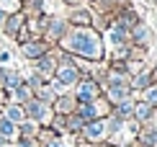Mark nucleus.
<instances>
[{
  "instance_id": "nucleus-1",
  "label": "nucleus",
  "mask_w": 157,
  "mask_h": 147,
  "mask_svg": "<svg viewBox=\"0 0 157 147\" xmlns=\"http://www.w3.org/2000/svg\"><path fill=\"white\" fill-rule=\"evenodd\" d=\"M57 44L72 57H82V59H90V62L103 59V39L90 26H70Z\"/></svg>"
},
{
  "instance_id": "nucleus-2",
  "label": "nucleus",
  "mask_w": 157,
  "mask_h": 147,
  "mask_svg": "<svg viewBox=\"0 0 157 147\" xmlns=\"http://www.w3.org/2000/svg\"><path fill=\"white\" fill-rule=\"evenodd\" d=\"M23 111H26V119H31V121H36V124H49L52 121V106L39 101L36 96H31L29 101L23 103Z\"/></svg>"
},
{
  "instance_id": "nucleus-3",
  "label": "nucleus",
  "mask_w": 157,
  "mask_h": 147,
  "mask_svg": "<svg viewBox=\"0 0 157 147\" xmlns=\"http://www.w3.org/2000/svg\"><path fill=\"white\" fill-rule=\"evenodd\" d=\"M101 96V85H98L95 77H80L75 85V101L77 103H88L93 98Z\"/></svg>"
},
{
  "instance_id": "nucleus-4",
  "label": "nucleus",
  "mask_w": 157,
  "mask_h": 147,
  "mask_svg": "<svg viewBox=\"0 0 157 147\" xmlns=\"http://www.w3.org/2000/svg\"><path fill=\"white\" fill-rule=\"evenodd\" d=\"M108 134L111 132H108L106 119H93V121H85V126H82V137L88 142H103Z\"/></svg>"
},
{
  "instance_id": "nucleus-5",
  "label": "nucleus",
  "mask_w": 157,
  "mask_h": 147,
  "mask_svg": "<svg viewBox=\"0 0 157 147\" xmlns=\"http://www.w3.org/2000/svg\"><path fill=\"white\" fill-rule=\"evenodd\" d=\"M67 29H70V23L64 21V18H47V26H44L41 39H47L49 44H57L64 36V31H67Z\"/></svg>"
},
{
  "instance_id": "nucleus-6",
  "label": "nucleus",
  "mask_w": 157,
  "mask_h": 147,
  "mask_svg": "<svg viewBox=\"0 0 157 147\" xmlns=\"http://www.w3.org/2000/svg\"><path fill=\"white\" fill-rule=\"evenodd\" d=\"M52 49V44L47 42V39H29V42H23L21 44V52H23V57H29V59H36V57H41V54H47V52Z\"/></svg>"
},
{
  "instance_id": "nucleus-7",
  "label": "nucleus",
  "mask_w": 157,
  "mask_h": 147,
  "mask_svg": "<svg viewBox=\"0 0 157 147\" xmlns=\"http://www.w3.org/2000/svg\"><path fill=\"white\" fill-rule=\"evenodd\" d=\"M23 23H26V16H23V10H16V13H10L8 18H5V23H3V31L8 36L16 39V34L23 29Z\"/></svg>"
},
{
  "instance_id": "nucleus-8",
  "label": "nucleus",
  "mask_w": 157,
  "mask_h": 147,
  "mask_svg": "<svg viewBox=\"0 0 157 147\" xmlns=\"http://www.w3.org/2000/svg\"><path fill=\"white\" fill-rule=\"evenodd\" d=\"M67 23H70V26H90V23H93V10H88V8H75V5H72V13H70Z\"/></svg>"
},
{
  "instance_id": "nucleus-9",
  "label": "nucleus",
  "mask_w": 157,
  "mask_h": 147,
  "mask_svg": "<svg viewBox=\"0 0 157 147\" xmlns=\"http://www.w3.org/2000/svg\"><path fill=\"white\" fill-rule=\"evenodd\" d=\"M52 103H54V113H62V116H67V113H72L77 109L75 96H57Z\"/></svg>"
},
{
  "instance_id": "nucleus-10",
  "label": "nucleus",
  "mask_w": 157,
  "mask_h": 147,
  "mask_svg": "<svg viewBox=\"0 0 157 147\" xmlns=\"http://www.w3.org/2000/svg\"><path fill=\"white\" fill-rule=\"evenodd\" d=\"M152 111H155V106H149L147 101H134V111H132V116L136 119V121H147V119L152 116Z\"/></svg>"
},
{
  "instance_id": "nucleus-11",
  "label": "nucleus",
  "mask_w": 157,
  "mask_h": 147,
  "mask_svg": "<svg viewBox=\"0 0 157 147\" xmlns=\"http://www.w3.org/2000/svg\"><path fill=\"white\" fill-rule=\"evenodd\" d=\"M5 119H10L13 124H21L23 119H26L23 103H8V106H5Z\"/></svg>"
},
{
  "instance_id": "nucleus-12",
  "label": "nucleus",
  "mask_w": 157,
  "mask_h": 147,
  "mask_svg": "<svg viewBox=\"0 0 157 147\" xmlns=\"http://www.w3.org/2000/svg\"><path fill=\"white\" fill-rule=\"evenodd\" d=\"M139 142L142 147H157V126H147L139 132Z\"/></svg>"
},
{
  "instance_id": "nucleus-13",
  "label": "nucleus",
  "mask_w": 157,
  "mask_h": 147,
  "mask_svg": "<svg viewBox=\"0 0 157 147\" xmlns=\"http://www.w3.org/2000/svg\"><path fill=\"white\" fill-rule=\"evenodd\" d=\"M129 85H132V90H144L147 85H152V77H149V72H136V75L129 80Z\"/></svg>"
},
{
  "instance_id": "nucleus-14",
  "label": "nucleus",
  "mask_w": 157,
  "mask_h": 147,
  "mask_svg": "<svg viewBox=\"0 0 157 147\" xmlns=\"http://www.w3.org/2000/svg\"><path fill=\"white\" fill-rule=\"evenodd\" d=\"M0 137H5V139H13V137H18V124H13L10 119L0 116Z\"/></svg>"
},
{
  "instance_id": "nucleus-15",
  "label": "nucleus",
  "mask_w": 157,
  "mask_h": 147,
  "mask_svg": "<svg viewBox=\"0 0 157 147\" xmlns=\"http://www.w3.org/2000/svg\"><path fill=\"white\" fill-rule=\"evenodd\" d=\"M21 8H23L21 0H0V10L8 13V16H10V13H16V10H21Z\"/></svg>"
},
{
  "instance_id": "nucleus-16",
  "label": "nucleus",
  "mask_w": 157,
  "mask_h": 147,
  "mask_svg": "<svg viewBox=\"0 0 157 147\" xmlns=\"http://www.w3.org/2000/svg\"><path fill=\"white\" fill-rule=\"evenodd\" d=\"M144 101L149 106H157V83H152V85H147V88H144Z\"/></svg>"
},
{
  "instance_id": "nucleus-17",
  "label": "nucleus",
  "mask_w": 157,
  "mask_h": 147,
  "mask_svg": "<svg viewBox=\"0 0 157 147\" xmlns=\"http://www.w3.org/2000/svg\"><path fill=\"white\" fill-rule=\"evenodd\" d=\"M149 77H152V83H157V65L152 67V72H149Z\"/></svg>"
},
{
  "instance_id": "nucleus-18",
  "label": "nucleus",
  "mask_w": 157,
  "mask_h": 147,
  "mask_svg": "<svg viewBox=\"0 0 157 147\" xmlns=\"http://www.w3.org/2000/svg\"><path fill=\"white\" fill-rule=\"evenodd\" d=\"M64 5H77V3H82V0H62Z\"/></svg>"
},
{
  "instance_id": "nucleus-19",
  "label": "nucleus",
  "mask_w": 157,
  "mask_h": 147,
  "mask_svg": "<svg viewBox=\"0 0 157 147\" xmlns=\"http://www.w3.org/2000/svg\"><path fill=\"white\" fill-rule=\"evenodd\" d=\"M5 18H8V13H3V10H0V26L5 23Z\"/></svg>"
},
{
  "instance_id": "nucleus-20",
  "label": "nucleus",
  "mask_w": 157,
  "mask_h": 147,
  "mask_svg": "<svg viewBox=\"0 0 157 147\" xmlns=\"http://www.w3.org/2000/svg\"><path fill=\"white\" fill-rule=\"evenodd\" d=\"M21 3H26V0H21Z\"/></svg>"
}]
</instances>
